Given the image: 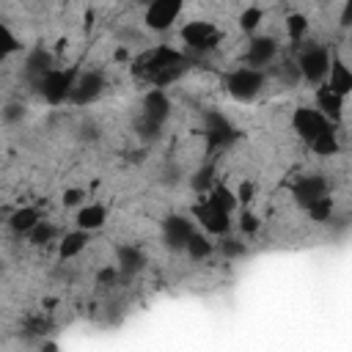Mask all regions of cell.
<instances>
[{
	"instance_id": "cell-1",
	"label": "cell",
	"mask_w": 352,
	"mask_h": 352,
	"mask_svg": "<svg viewBox=\"0 0 352 352\" xmlns=\"http://www.w3.org/2000/svg\"><path fill=\"white\" fill-rule=\"evenodd\" d=\"M187 69H190V58L182 50H173L168 44H160L135 60L138 77L151 82V88H165V85L176 82Z\"/></svg>"
},
{
	"instance_id": "cell-2",
	"label": "cell",
	"mask_w": 352,
	"mask_h": 352,
	"mask_svg": "<svg viewBox=\"0 0 352 352\" xmlns=\"http://www.w3.org/2000/svg\"><path fill=\"white\" fill-rule=\"evenodd\" d=\"M297 72H300V80L302 82H311V85H322L327 80V72H330V50L319 41H308L300 47L297 52Z\"/></svg>"
},
{
	"instance_id": "cell-3",
	"label": "cell",
	"mask_w": 352,
	"mask_h": 352,
	"mask_svg": "<svg viewBox=\"0 0 352 352\" xmlns=\"http://www.w3.org/2000/svg\"><path fill=\"white\" fill-rule=\"evenodd\" d=\"M201 129L206 138V148L209 151H223L228 146H234L239 140V126L220 110H204L201 113Z\"/></svg>"
},
{
	"instance_id": "cell-4",
	"label": "cell",
	"mask_w": 352,
	"mask_h": 352,
	"mask_svg": "<svg viewBox=\"0 0 352 352\" xmlns=\"http://www.w3.org/2000/svg\"><path fill=\"white\" fill-rule=\"evenodd\" d=\"M264 82H267V72L248 69V66H236L234 72L226 74V91L236 102H253L261 94Z\"/></svg>"
},
{
	"instance_id": "cell-5",
	"label": "cell",
	"mask_w": 352,
	"mask_h": 352,
	"mask_svg": "<svg viewBox=\"0 0 352 352\" xmlns=\"http://www.w3.org/2000/svg\"><path fill=\"white\" fill-rule=\"evenodd\" d=\"M179 38L184 41L187 50L204 55V52H212V50L220 44L223 33H220L212 22H206V19H192V22H187V25H182Z\"/></svg>"
},
{
	"instance_id": "cell-6",
	"label": "cell",
	"mask_w": 352,
	"mask_h": 352,
	"mask_svg": "<svg viewBox=\"0 0 352 352\" xmlns=\"http://www.w3.org/2000/svg\"><path fill=\"white\" fill-rule=\"evenodd\" d=\"M77 74H80V72H77L74 66H69V69H52V72H47V77L41 80L38 94L44 96L47 104H63V102H69V96H72V88H74Z\"/></svg>"
},
{
	"instance_id": "cell-7",
	"label": "cell",
	"mask_w": 352,
	"mask_h": 352,
	"mask_svg": "<svg viewBox=\"0 0 352 352\" xmlns=\"http://www.w3.org/2000/svg\"><path fill=\"white\" fill-rule=\"evenodd\" d=\"M104 85H107V80H104V74H102V72H96V69L80 72V74H77V80H74V88H72L69 102H72V104H77V107L94 104V102L102 96Z\"/></svg>"
},
{
	"instance_id": "cell-8",
	"label": "cell",
	"mask_w": 352,
	"mask_h": 352,
	"mask_svg": "<svg viewBox=\"0 0 352 352\" xmlns=\"http://www.w3.org/2000/svg\"><path fill=\"white\" fill-rule=\"evenodd\" d=\"M330 195V182L324 173H305L292 184V198L294 204H300L302 209H308L314 201L327 198Z\"/></svg>"
},
{
	"instance_id": "cell-9",
	"label": "cell",
	"mask_w": 352,
	"mask_h": 352,
	"mask_svg": "<svg viewBox=\"0 0 352 352\" xmlns=\"http://www.w3.org/2000/svg\"><path fill=\"white\" fill-rule=\"evenodd\" d=\"M292 126H294V132L311 146L322 132H327L333 124L316 110V107H297L294 113H292Z\"/></svg>"
},
{
	"instance_id": "cell-10",
	"label": "cell",
	"mask_w": 352,
	"mask_h": 352,
	"mask_svg": "<svg viewBox=\"0 0 352 352\" xmlns=\"http://www.w3.org/2000/svg\"><path fill=\"white\" fill-rule=\"evenodd\" d=\"M192 234H195V226L184 214H170V217L162 220V242H165L168 250L182 253L187 248V242H190Z\"/></svg>"
},
{
	"instance_id": "cell-11",
	"label": "cell",
	"mask_w": 352,
	"mask_h": 352,
	"mask_svg": "<svg viewBox=\"0 0 352 352\" xmlns=\"http://www.w3.org/2000/svg\"><path fill=\"white\" fill-rule=\"evenodd\" d=\"M275 55H278V38L275 36H253L248 50H245V63L242 66L264 72L275 60Z\"/></svg>"
},
{
	"instance_id": "cell-12",
	"label": "cell",
	"mask_w": 352,
	"mask_h": 352,
	"mask_svg": "<svg viewBox=\"0 0 352 352\" xmlns=\"http://www.w3.org/2000/svg\"><path fill=\"white\" fill-rule=\"evenodd\" d=\"M47 72H52V55H50V50L33 47V50L28 52L25 63H22V77H25V82L38 91L41 80L47 77Z\"/></svg>"
},
{
	"instance_id": "cell-13",
	"label": "cell",
	"mask_w": 352,
	"mask_h": 352,
	"mask_svg": "<svg viewBox=\"0 0 352 352\" xmlns=\"http://www.w3.org/2000/svg\"><path fill=\"white\" fill-rule=\"evenodd\" d=\"M179 14H182V3L179 0H157V3H151L146 8L143 22H146L148 30H157L160 33V30H168L176 22Z\"/></svg>"
},
{
	"instance_id": "cell-14",
	"label": "cell",
	"mask_w": 352,
	"mask_h": 352,
	"mask_svg": "<svg viewBox=\"0 0 352 352\" xmlns=\"http://www.w3.org/2000/svg\"><path fill=\"white\" fill-rule=\"evenodd\" d=\"M192 214H195V220H198L209 234H214V236H226L228 228H231V212H223V209H217V206H212V204H206V201L195 204Z\"/></svg>"
},
{
	"instance_id": "cell-15",
	"label": "cell",
	"mask_w": 352,
	"mask_h": 352,
	"mask_svg": "<svg viewBox=\"0 0 352 352\" xmlns=\"http://www.w3.org/2000/svg\"><path fill=\"white\" fill-rule=\"evenodd\" d=\"M140 116L154 121V124H160V126H165V121L170 116V96L162 88L146 91V96L140 99Z\"/></svg>"
},
{
	"instance_id": "cell-16",
	"label": "cell",
	"mask_w": 352,
	"mask_h": 352,
	"mask_svg": "<svg viewBox=\"0 0 352 352\" xmlns=\"http://www.w3.org/2000/svg\"><path fill=\"white\" fill-rule=\"evenodd\" d=\"M146 253H143V248H138V245H118L116 248V270H118V275L121 278H132V275H138L143 267H146Z\"/></svg>"
},
{
	"instance_id": "cell-17",
	"label": "cell",
	"mask_w": 352,
	"mask_h": 352,
	"mask_svg": "<svg viewBox=\"0 0 352 352\" xmlns=\"http://www.w3.org/2000/svg\"><path fill=\"white\" fill-rule=\"evenodd\" d=\"M316 110L330 121V124H336V121H341V116H344V99L338 96V94H333L324 82L316 88Z\"/></svg>"
},
{
	"instance_id": "cell-18",
	"label": "cell",
	"mask_w": 352,
	"mask_h": 352,
	"mask_svg": "<svg viewBox=\"0 0 352 352\" xmlns=\"http://www.w3.org/2000/svg\"><path fill=\"white\" fill-rule=\"evenodd\" d=\"M324 85H327L333 94H338L341 99H344L346 94H352V72H349V66H346L341 58H336V60L330 63V72H327Z\"/></svg>"
},
{
	"instance_id": "cell-19",
	"label": "cell",
	"mask_w": 352,
	"mask_h": 352,
	"mask_svg": "<svg viewBox=\"0 0 352 352\" xmlns=\"http://www.w3.org/2000/svg\"><path fill=\"white\" fill-rule=\"evenodd\" d=\"M38 220H41V214H38L36 206H19V209H14V212L8 214V228H11L16 236H22V234H30V231L38 226Z\"/></svg>"
},
{
	"instance_id": "cell-20",
	"label": "cell",
	"mask_w": 352,
	"mask_h": 352,
	"mask_svg": "<svg viewBox=\"0 0 352 352\" xmlns=\"http://www.w3.org/2000/svg\"><path fill=\"white\" fill-rule=\"evenodd\" d=\"M104 220H107V212H104L102 204H85V206H80V212H77V217H74L77 228H80V231H88V234L96 231V228H102Z\"/></svg>"
},
{
	"instance_id": "cell-21",
	"label": "cell",
	"mask_w": 352,
	"mask_h": 352,
	"mask_svg": "<svg viewBox=\"0 0 352 352\" xmlns=\"http://www.w3.org/2000/svg\"><path fill=\"white\" fill-rule=\"evenodd\" d=\"M88 242H91V234L77 228V231H72V234H66V236L60 239V245H58V256H60V258H74L77 253L85 250Z\"/></svg>"
},
{
	"instance_id": "cell-22",
	"label": "cell",
	"mask_w": 352,
	"mask_h": 352,
	"mask_svg": "<svg viewBox=\"0 0 352 352\" xmlns=\"http://www.w3.org/2000/svg\"><path fill=\"white\" fill-rule=\"evenodd\" d=\"M206 204H212V206H217V209H223V212H231L234 206H236V198H234V192L226 187V184H212V190H209V195L204 198Z\"/></svg>"
},
{
	"instance_id": "cell-23",
	"label": "cell",
	"mask_w": 352,
	"mask_h": 352,
	"mask_svg": "<svg viewBox=\"0 0 352 352\" xmlns=\"http://www.w3.org/2000/svg\"><path fill=\"white\" fill-rule=\"evenodd\" d=\"M55 236H58V226H55L52 220H38V226L28 234V239H30L33 248H44V245H50Z\"/></svg>"
},
{
	"instance_id": "cell-24",
	"label": "cell",
	"mask_w": 352,
	"mask_h": 352,
	"mask_svg": "<svg viewBox=\"0 0 352 352\" xmlns=\"http://www.w3.org/2000/svg\"><path fill=\"white\" fill-rule=\"evenodd\" d=\"M214 184V162H204L192 176H190V187L195 192H209Z\"/></svg>"
},
{
	"instance_id": "cell-25",
	"label": "cell",
	"mask_w": 352,
	"mask_h": 352,
	"mask_svg": "<svg viewBox=\"0 0 352 352\" xmlns=\"http://www.w3.org/2000/svg\"><path fill=\"white\" fill-rule=\"evenodd\" d=\"M212 250H214V245H212L204 234H198V231L190 236V242H187V248H184V253H187L192 261H204L206 256H212Z\"/></svg>"
},
{
	"instance_id": "cell-26",
	"label": "cell",
	"mask_w": 352,
	"mask_h": 352,
	"mask_svg": "<svg viewBox=\"0 0 352 352\" xmlns=\"http://www.w3.org/2000/svg\"><path fill=\"white\" fill-rule=\"evenodd\" d=\"M311 148H314V154H319V157H333V154H338V135H336V129L330 126L327 132H322V135L311 143Z\"/></svg>"
},
{
	"instance_id": "cell-27",
	"label": "cell",
	"mask_w": 352,
	"mask_h": 352,
	"mask_svg": "<svg viewBox=\"0 0 352 352\" xmlns=\"http://www.w3.org/2000/svg\"><path fill=\"white\" fill-rule=\"evenodd\" d=\"M308 217L314 220V223H327V220H333V212H336V204H333V198L327 195V198H319V201H314L308 209Z\"/></svg>"
},
{
	"instance_id": "cell-28",
	"label": "cell",
	"mask_w": 352,
	"mask_h": 352,
	"mask_svg": "<svg viewBox=\"0 0 352 352\" xmlns=\"http://www.w3.org/2000/svg\"><path fill=\"white\" fill-rule=\"evenodd\" d=\"M132 129H135V135H138L140 140H146V143H151V140H157V138L162 135V126H160V124H154V121H148V118H143L140 113L135 116Z\"/></svg>"
},
{
	"instance_id": "cell-29",
	"label": "cell",
	"mask_w": 352,
	"mask_h": 352,
	"mask_svg": "<svg viewBox=\"0 0 352 352\" xmlns=\"http://www.w3.org/2000/svg\"><path fill=\"white\" fill-rule=\"evenodd\" d=\"M217 253H220L223 258L234 261V258H242V256L248 253V245H245L242 239H234V236H223V239H220V245H217Z\"/></svg>"
},
{
	"instance_id": "cell-30",
	"label": "cell",
	"mask_w": 352,
	"mask_h": 352,
	"mask_svg": "<svg viewBox=\"0 0 352 352\" xmlns=\"http://www.w3.org/2000/svg\"><path fill=\"white\" fill-rule=\"evenodd\" d=\"M19 50V38L11 33V28L0 19V63L8 58V55H14Z\"/></svg>"
},
{
	"instance_id": "cell-31",
	"label": "cell",
	"mask_w": 352,
	"mask_h": 352,
	"mask_svg": "<svg viewBox=\"0 0 352 352\" xmlns=\"http://www.w3.org/2000/svg\"><path fill=\"white\" fill-rule=\"evenodd\" d=\"M275 74H278V80H280V82H286L289 88H294L297 82H302V80H300V72H297V63H294V60H280V63L275 66Z\"/></svg>"
},
{
	"instance_id": "cell-32",
	"label": "cell",
	"mask_w": 352,
	"mask_h": 352,
	"mask_svg": "<svg viewBox=\"0 0 352 352\" xmlns=\"http://www.w3.org/2000/svg\"><path fill=\"white\" fill-rule=\"evenodd\" d=\"M286 33H289L292 41H300V38L308 33V19H305L302 14H292V16H286Z\"/></svg>"
},
{
	"instance_id": "cell-33",
	"label": "cell",
	"mask_w": 352,
	"mask_h": 352,
	"mask_svg": "<svg viewBox=\"0 0 352 352\" xmlns=\"http://www.w3.org/2000/svg\"><path fill=\"white\" fill-rule=\"evenodd\" d=\"M261 19H264V11H261L258 6H250V8H245V11L239 14V28L250 33V30H256V28H258V22H261Z\"/></svg>"
},
{
	"instance_id": "cell-34",
	"label": "cell",
	"mask_w": 352,
	"mask_h": 352,
	"mask_svg": "<svg viewBox=\"0 0 352 352\" xmlns=\"http://www.w3.org/2000/svg\"><path fill=\"white\" fill-rule=\"evenodd\" d=\"M22 118H25V104L22 102H8L3 107V121L6 124H19Z\"/></svg>"
},
{
	"instance_id": "cell-35",
	"label": "cell",
	"mask_w": 352,
	"mask_h": 352,
	"mask_svg": "<svg viewBox=\"0 0 352 352\" xmlns=\"http://www.w3.org/2000/svg\"><path fill=\"white\" fill-rule=\"evenodd\" d=\"M239 231H242V234H256V231H258V217H256L253 212H242V217H239Z\"/></svg>"
},
{
	"instance_id": "cell-36",
	"label": "cell",
	"mask_w": 352,
	"mask_h": 352,
	"mask_svg": "<svg viewBox=\"0 0 352 352\" xmlns=\"http://www.w3.org/2000/svg\"><path fill=\"white\" fill-rule=\"evenodd\" d=\"M116 278H118V270L107 264V267H102V270H99L96 283H99V286H110V283H116Z\"/></svg>"
},
{
	"instance_id": "cell-37",
	"label": "cell",
	"mask_w": 352,
	"mask_h": 352,
	"mask_svg": "<svg viewBox=\"0 0 352 352\" xmlns=\"http://www.w3.org/2000/svg\"><path fill=\"white\" fill-rule=\"evenodd\" d=\"M234 198H236V204H250V201H253V184H250V182H242V184L236 187Z\"/></svg>"
},
{
	"instance_id": "cell-38",
	"label": "cell",
	"mask_w": 352,
	"mask_h": 352,
	"mask_svg": "<svg viewBox=\"0 0 352 352\" xmlns=\"http://www.w3.org/2000/svg\"><path fill=\"white\" fill-rule=\"evenodd\" d=\"M80 138H82V140H96V138H99V126H96L94 121H85V124L80 126Z\"/></svg>"
},
{
	"instance_id": "cell-39",
	"label": "cell",
	"mask_w": 352,
	"mask_h": 352,
	"mask_svg": "<svg viewBox=\"0 0 352 352\" xmlns=\"http://www.w3.org/2000/svg\"><path fill=\"white\" fill-rule=\"evenodd\" d=\"M82 198H85L82 190H66V192H63V204H66V206H74V204H80Z\"/></svg>"
},
{
	"instance_id": "cell-40",
	"label": "cell",
	"mask_w": 352,
	"mask_h": 352,
	"mask_svg": "<svg viewBox=\"0 0 352 352\" xmlns=\"http://www.w3.org/2000/svg\"><path fill=\"white\" fill-rule=\"evenodd\" d=\"M349 16H352V3L344 6V14H341V25H349Z\"/></svg>"
},
{
	"instance_id": "cell-41",
	"label": "cell",
	"mask_w": 352,
	"mask_h": 352,
	"mask_svg": "<svg viewBox=\"0 0 352 352\" xmlns=\"http://www.w3.org/2000/svg\"><path fill=\"white\" fill-rule=\"evenodd\" d=\"M41 352H58L55 344H41Z\"/></svg>"
},
{
	"instance_id": "cell-42",
	"label": "cell",
	"mask_w": 352,
	"mask_h": 352,
	"mask_svg": "<svg viewBox=\"0 0 352 352\" xmlns=\"http://www.w3.org/2000/svg\"><path fill=\"white\" fill-rule=\"evenodd\" d=\"M0 272H3V261H0Z\"/></svg>"
}]
</instances>
